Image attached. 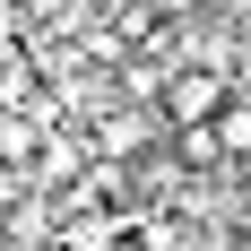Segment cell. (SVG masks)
<instances>
[{
  "label": "cell",
  "instance_id": "cell-1",
  "mask_svg": "<svg viewBox=\"0 0 251 251\" xmlns=\"http://www.w3.org/2000/svg\"><path fill=\"white\" fill-rule=\"evenodd\" d=\"M226 96H234L226 70H191V61H174L165 87H156V122H165V130H208L217 113H226Z\"/></svg>",
  "mask_w": 251,
  "mask_h": 251
},
{
  "label": "cell",
  "instance_id": "cell-2",
  "mask_svg": "<svg viewBox=\"0 0 251 251\" xmlns=\"http://www.w3.org/2000/svg\"><path fill=\"white\" fill-rule=\"evenodd\" d=\"M208 139H217V156L243 174V165H251V96H226V113L208 122Z\"/></svg>",
  "mask_w": 251,
  "mask_h": 251
},
{
  "label": "cell",
  "instance_id": "cell-3",
  "mask_svg": "<svg viewBox=\"0 0 251 251\" xmlns=\"http://www.w3.org/2000/svg\"><path fill=\"white\" fill-rule=\"evenodd\" d=\"M156 9H165L174 26H191V18H200V0H156Z\"/></svg>",
  "mask_w": 251,
  "mask_h": 251
},
{
  "label": "cell",
  "instance_id": "cell-4",
  "mask_svg": "<svg viewBox=\"0 0 251 251\" xmlns=\"http://www.w3.org/2000/svg\"><path fill=\"white\" fill-rule=\"evenodd\" d=\"M234 182H243V208H251V165H243V174H234Z\"/></svg>",
  "mask_w": 251,
  "mask_h": 251
}]
</instances>
